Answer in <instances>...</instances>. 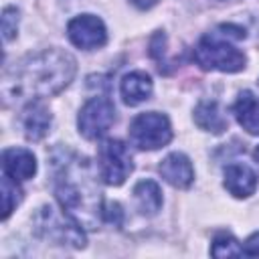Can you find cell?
<instances>
[{
    "instance_id": "cell-12",
    "label": "cell",
    "mask_w": 259,
    "mask_h": 259,
    "mask_svg": "<svg viewBox=\"0 0 259 259\" xmlns=\"http://www.w3.org/2000/svg\"><path fill=\"white\" fill-rule=\"evenodd\" d=\"M233 113L239 121V125L249 132L251 136H259V97L253 91H241L235 105Z\"/></svg>"
},
{
    "instance_id": "cell-1",
    "label": "cell",
    "mask_w": 259,
    "mask_h": 259,
    "mask_svg": "<svg viewBox=\"0 0 259 259\" xmlns=\"http://www.w3.org/2000/svg\"><path fill=\"white\" fill-rule=\"evenodd\" d=\"M75 75V59L61 49H45L26 55L2 77V93L6 99L34 101L51 97L65 89Z\"/></svg>"
},
{
    "instance_id": "cell-4",
    "label": "cell",
    "mask_w": 259,
    "mask_h": 259,
    "mask_svg": "<svg viewBox=\"0 0 259 259\" xmlns=\"http://www.w3.org/2000/svg\"><path fill=\"white\" fill-rule=\"evenodd\" d=\"M130 142L140 150H158L172 140V127L164 113L146 111L130 123Z\"/></svg>"
},
{
    "instance_id": "cell-6",
    "label": "cell",
    "mask_w": 259,
    "mask_h": 259,
    "mask_svg": "<svg viewBox=\"0 0 259 259\" xmlns=\"http://www.w3.org/2000/svg\"><path fill=\"white\" fill-rule=\"evenodd\" d=\"M99 176L109 186H119L134 170L132 154L121 140H105L97 150Z\"/></svg>"
},
{
    "instance_id": "cell-9",
    "label": "cell",
    "mask_w": 259,
    "mask_h": 259,
    "mask_svg": "<svg viewBox=\"0 0 259 259\" xmlns=\"http://www.w3.org/2000/svg\"><path fill=\"white\" fill-rule=\"evenodd\" d=\"M158 172L162 174V178L172 184L174 188H188L194 180V168L188 160V156H184L182 152H172L168 154L160 166Z\"/></svg>"
},
{
    "instance_id": "cell-10",
    "label": "cell",
    "mask_w": 259,
    "mask_h": 259,
    "mask_svg": "<svg viewBox=\"0 0 259 259\" xmlns=\"http://www.w3.org/2000/svg\"><path fill=\"white\" fill-rule=\"evenodd\" d=\"M2 168L4 174L14 178L16 182L28 180L36 172V158L24 148H6L2 152Z\"/></svg>"
},
{
    "instance_id": "cell-20",
    "label": "cell",
    "mask_w": 259,
    "mask_h": 259,
    "mask_svg": "<svg viewBox=\"0 0 259 259\" xmlns=\"http://www.w3.org/2000/svg\"><path fill=\"white\" fill-rule=\"evenodd\" d=\"M103 221L113 223L115 227L121 225V208H119L117 202H107V204H103Z\"/></svg>"
},
{
    "instance_id": "cell-21",
    "label": "cell",
    "mask_w": 259,
    "mask_h": 259,
    "mask_svg": "<svg viewBox=\"0 0 259 259\" xmlns=\"http://www.w3.org/2000/svg\"><path fill=\"white\" fill-rule=\"evenodd\" d=\"M243 253H245V255H249V257H259V233L251 235V237L245 241Z\"/></svg>"
},
{
    "instance_id": "cell-23",
    "label": "cell",
    "mask_w": 259,
    "mask_h": 259,
    "mask_svg": "<svg viewBox=\"0 0 259 259\" xmlns=\"http://www.w3.org/2000/svg\"><path fill=\"white\" fill-rule=\"evenodd\" d=\"M253 156H255V160H257V164H259V146L255 148V152H253Z\"/></svg>"
},
{
    "instance_id": "cell-7",
    "label": "cell",
    "mask_w": 259,
    "mask_h": 259,
    "mask_svg": "<svg viewBox=\"0 0 259 259\" xmlns=\"http://www.w3.org/2000/svg\"><path fill=\"white\" fill-rule=\"evenodd\" d=\"M115 121V107L107 97H91L79 111L77 125L87 140H97L107 134Z\"/></svg>"
},
{
    "instance_id": "cell-5",
    "label": "cell",
    "mask_w": 259,
    "mask_h": 259,
    "mask_svg": "<svg viewBox=\"0 0 259 259\" xmlns=\"http://www.w3.org/2000/svg\"><path fill=\"white\" fill-rule=\"evenodd\" d=\"M36 229L38 233L55 243H69L73 247H83L85 245V235L81 225L69 217L65 210L57 212L53 206H42L36 214Z\"/></svg>"
},
{
    "instance_id": "cell-15",
    "label": "cell",
    "mask_w": 259,
    "mask_h": 259,
    "mask_svg": "<svg viewBox=\"0 0 259 259\" xmlns=\"http://www.w3.org/2000/svg\"><path fill=\"white\" fill-rule=\"evenodd\" d=\"M194 121L200 130H206V132H212V134H223L227 130V117L221 109V105L217 101H200L194 109Z\"/></svg>"
},
{
    "instance_id": "cell-22",
    "label": "cell",
    "mask_w": 259,
    "mask_h": 259,
    "mask_svg": "<svg viewBox=\"0 0 259 259\" xmlns=\"http://www.w3.org/2000/svg\"><path fill=\"white\" fill-rule=\"evenodd\" d=\"M134 6H138L140 10H148V8H152L154 4H156V0H130Z\"/></svg>"
},
{
    "instance_id": "cell-18",
    "label": "cell",
    "mask_w": 259,
    "mask_h": 259,
    "mask_svg": "<svg viewBox=\"0 0 259 259\" xmlns=\"http://www.w3.org/2000/svg\"><path fill=\"white\" fill-rule=\"evenodd\" d=\"M210 253L214 257H241V255H245L243 253V247L239 245V241L235 237L227 235V233L214 237L212 247H210Z\"/></svg>"
},
{
    "instance_id": "cell-19",
    "label": "cell",
    "mask_w": 259,
    "mask_h": 259,
    "mask_svg": "<svg viewBox=\"0 0 259 259\" xmlns=\"http://www.w3.org/2000/svg\"><path fill=\"white\" fill-rule=\"evenodd\" d=\"M16 28H18V12H16V8L8 6L2 12V34H4V40H10L16 34Z\"/></svg>"
},
{
    "instance_id": "cell-8",
    "label": "cell",
    "mask_w": 259,
    "mask_h": 259,
    "mask_svg": "<svg viewBox=\"0 0 259 259\" xmlns=\"http://www.w3.org/2000/svg\"><path fill=\"white\" fill-rule=\"evenodd\" d=\"M67 34L69 40L83 49V51H93L105 45L107 40V32H105V24L101 22V18L93 16V14H81L75 16L69 24H67Z\"/></svg>"
},
{
    "instance_id": "cell-17",
    "label": "cell",
    "mask_w": 259,
    "mask_h": 259,
    "mask_svg": "<svg viewBox=\"0 0 259 259\" xmlns=\"http://www.w3.org/2000/svg\"><path fill=\"white\" fill-rule=\"evenodd\" d=\"M20 188L16 184L14 178H10L8 174L2 176V219H8L10 212L14 210V206L20 202Z\"/></svg>"
},
{
    "instance_id": "cell-13",
    "label": "cell",
    "mask_w": 259,
    "mask_h": 259,
    "mask_svg": "<svg viewBox=\"0 0 259 259\" xmlns=\"http://www.w3.org/2000/svg\"><path fill=\"white\" fill-rule=\"evenodd\" d=\"M119 93L123 97V103H127V105H138V103L150 99V95H152L150 75H146L142 71L123 75V79L119 83Z\"/></svg>"
},
{
    "instance_id": "cell-11",
    "label": "cell",
    "mask_w": 259,
    "mask_h": 259,
    "mask_svg": "<svg viewBox=\"0 0 259 259\" xmlns=\"http://www.w3.org/2000/svg\"><path fill=\"white\" fill-rule=\"evenodd\" d=\"M225 188L237 198H247L257 188V174L247 164H229L225 168Z\"/></svg>"
},
{
    "instance_id": "cell-14",
    "label": "cell",
    "mask_w": 259,
    "mask_h": 259,
    "mask_svg": "<svg viewBox=\"0 0 259 259\" xmlns=\"http://www.w3.org/2000/svg\"><path fill=\"white\" fill-rule=\"evenodd\" d=\"M22 127L28 140L38 142L47 136L51 127V113L40 101H30L22 115Z\"/></svg>"
},
{
    "instance_id": "cell-2",
    "label": "cell",
    "mask_w": 259,
    "mask_h": 259,
    "mask_svg": "<svg viewBox=\"0 0 259 259\" xmlns=\"http://www.w3.org/2000/svg\"><path fill=\"white\" fill-rule=\"evenodd\" d=\"M93 166L79 156L57 164L55 194L61 208L85 229H97L103 219V202Z\"/></svg>"
},
{
    "instance_id": "cell-3",
    "label": "cell",
    "mask_w": 259,
    "mask_h": 259,
    "mask_svg": "<svg viewBox=\"0 0 259 259\" xmlns=\"http://www.w3.org/2000/svg\"><path fill=\"white\" fill-rule=\"evenodd\" d=\"M225 32L204 34L194 47V61L206 71L237 73L245 67V55L233 47L227 38H243L245 30L241 26H221Z\"/></svg>"
},
{
    "instance_id": "cell-16",
    "label": "cell",
    "mask_w": 259,
    "mask_h": 259,
    "mask_svg": "<svg viewBox=\"0 0 259 259\" xmlns=\"http://www.w3.org/2000/svg\"><path fill=\"white\" fill-rule=\"evenodd\" d=\"M134 198L138 210L146 217H154L162 208V190L154 180H140L134 186Z\"/></svg>"
}]
</instances>
